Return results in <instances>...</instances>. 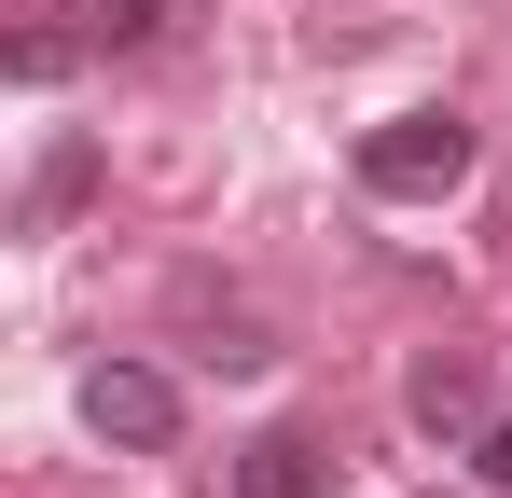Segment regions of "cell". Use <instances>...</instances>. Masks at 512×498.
Returning a JSON list of instances; mask_svg holds the SVG:
<instances>
[{
	"instance_id": "cell-1",
	"label": "cell",
	"mask_w": 512,
	"mask_h": 498,
	"mask_svg": "<svg viewBox=\"0 0 512 498\" xmlns=\"http://www.w3.org/2000/svg\"><path fill=\"white\" fill-rule=\"evenodd\" d=\"M485 153V125L471 111H388L374 139H360V194H388V208H429V194H457Z\"/></svg>"
},
{
	"instance_id": "cell-2",
	"label": "cell",
	"mask_w": 512,
	"mask_h": 498,
	"mask_svg": "<svg viewBox=\"0 0 512 498\" xmlns=\"http://www.w3.org/2000/svg\"><path fill=\"white\" fill-rule=\"evenodd\" d=\"M84 429L125 443V457H167V443H180V388L153 374V360H97V374H84Z\"/></svg>"
},
{
	"instance_id": "cell-3",
	"label": "cell",
	"mask_w": 512,
	"mask_h": 498,
	"mask_svg": "<svg viewBox=\"0 0 512 498\" xmlns=\"http://www.w3.org/2000/svg\"><path fill=\"white\" fill-rule=\"evenodd\" d=\"M402 415L443 429V443H485V360H471V346H429L416 374H402Z\"/></svg>"
},
{
	"instance_id": "cell-4",
	"label": "cell",
	"mask_w": 512,
	"mask_h": 498,
	"mask_svg": "<svg viewBox=\"0 0 512 498\" xmlns=\"http://www.w3.org/2000/svg\"><path fill=\"white\" fill-rule=\"evenodd\" d=\"M222 498H333V443H319V429H263Z\"/></svg>"
},
{
	"instance_id": "cell-5",
	"label": "cell",
	"mask_w": 512,
	"mask_h": 498,
	"mask_svg": "<svg viewBox=\"0 0 512 498\" xmlns=\"http://www.w3.org/2000/svg\"><path fill=\"white\" fill-rule=\"evenodd\" d=\"M56 14H70L84 42H111V56H139V42H167V14H180V0H56Z\"/></svg>"
},
{
	"instance_id": "cell-6",
	"label": "cell",
	"mask_w": 512,
	"mask_h": 498,
	"mask_svg": "<svg viewBox=\"0 0 512 498\" xmlns=\"http://www.w3.org/2000/svg\"><path fill=\"white\" fill-rule=\"evenodd\" d=\"M70 56H84V28H14V83H56Z\"/></svg>"
},
{
	"instance_id": "cell-7",
	"label": "cell",
	"mask_w": 512,
	"mask_h": 498,
	"mask_svg": "<svg viewBox=\"0 0 512 498\" xmlns=\"http://www.w3.org/2000/svg\"><path fill=\"white\" fill-rule=\"evenodd\" d=\"M84 180H97L84 153H56V166H42V180H28V222H56V208H70V194H84Z\"/></svg>"
},
{
	"instance_id": "cell-8",
	"label": "cell",
	"mask_w": 512,
	"mask_h": 498,
	"mask_svg": "<svg viewBox=\"0 0 512 498\" xmlns=\"http://www.w3.org/2000/svg\"><path fill=\"white\" fill-rule=\"evenodd\" d=\"M471 471H485V485L512 498V415H485V443H471Z\"/></svg>"
}]
</instances>
